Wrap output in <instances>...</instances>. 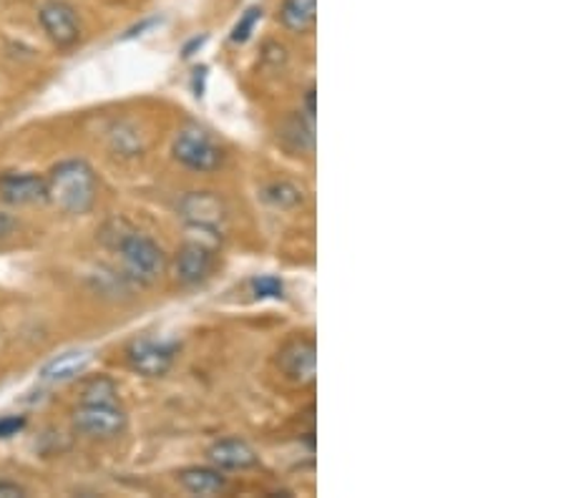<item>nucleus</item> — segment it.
Returning <instances> with one entry per match:
<instances>
[{
  "label": "nucleus",
  "instance_id": "nucleus-1",
  "mask_svg": "<svg viewBox=\"0 0 566 498\" xmlns=\"http://www.w3.org/2000/svg\"><path fill=\"white\" fill-rule=\"evenodd\" d=\"M108 226H112L114 234L104 230V242L122 259L126 277L139 285L157 283L164 269H167V255H164L159 244L146 237V234L132 230L126 222H112Z\"/></svg>",
  "mask_w": 566,
  "mask_h": 498
},
{
  "label": "nucleus",
  "instance_id": "nucleus-2",
  "mask_svg": "<svg viewBox=\"0 0 566 498\" xmlns=\"http://www.w3.org/2000/svg\"><path fill=\"white\" fill-rule=\"evenodd\" d=\"M98 181L94 169L81 159L61 161L45 177V202L66 214H86L96 204Z\"/></svg>",
  "mask_w": 566,
  "mask_h": 498
},
{
  "label": "nucleus",
  "instance_id": "nucleus-3",
  "mask_svg": "<svg viewBox=\"0 0 566 498\" xmlns=\"http://www.w3.org/2000/svg\"><path fill=\"white\" fill-rule=\"evenodd\" d=\"M126 423L129 418L118 403H81L73 411V428L86 438H116L126 431Z\"/></svg>",
  "mask_w": 566,
  "mask_h": 498
},
{
  "label": "nucleus",
  "instance_id": "nucleus-4",
  "mask_svg": "<svg viewBox=\"0 0 566 498\" xmlns=\"http://www.w3.org/2000/svg\"><path fill=\"white\" fill-rule=\"evenodd\" d=\"M175 159L191 171L207 174V171L222 167L224 151L212 136L205 134L202 129H185L179 131L175 139Z\"/></svg>",
  "mask_w": 566,
  "mask_h": 498
},
{
  "label": "nucleus",
  "instance_id": "nucleus-5",
  "mask_svg": "<svg viewBox=\"0 0 566 498\" xmlns=\"http://www.w3.org/2000/svg\"><path fill=\"white\" fill-rule=\"evenodd\" d=\"M126 360L132 370L144 378L167 375L177 360V346L157 338H139L126 348Z\"/></svg>",
  "mask_w": 566,
  "mask_h": 498
},
{
  "label": "nucleus",
  "instance_id": "nucleus-6",
  "mask_svg": "<svg viewBox=\"0 0 566 498\" xmlns=\"http://www.w3.org/2000/svg\"><path fill=\"white\" fill-rule=\"evenodd\" d=\"M277 368L282 375L297 385H313L317 373V348L315 340L300 338L287 342L277 356Z\"/></svg>",
  "mask_w": 566,
  "mask_h": 498
},
{
  "label": "nucleus",
  "instance_id": "nucleus-7",
  "mask_svg": "<svg viewBox=\"0 0 566 498\" xmlns=\"http://www.w3.org/2000/svg\"><path fill=\"white\" fill-rule=\"evenodd\" d=\"M181 220L207 232H219L227 222V206L214 192H189L179 202Z\"/></svg>",
  "mask_w": 566,
  "mask_h": 498
},
{
  "label": "nucleus",
  "instance_id": "nucleus-8",
  "mask_svg": "<svg viewBox=\"0 0 566 498\" xmlns=\"http://www.w3.org/2000/svg\"><path fill=\"white\" fill-rule=\"evenodd\" d=\"M39 21L45 35H49L59 49H69V45L78 41L81 25L76 11H73L69 3H63V0H49V3H43L39 11Z\"/></svg>",
  "mask_w": 566,
  "mask_h": 498
},
{
  "label": "nucleus",
  "instance_id": "nucleus-9",
  "mask_svg": "<svg viewBox=\"0 0 566 498\" xmlns=\"http://www.w3.org/2000/svg\"><path fill=\"white\" fill-rule=\"evenodd\" d=\"M0 199L13 206L45 202V177L33 174V171H3Z\"/></svg>",
  "mask_w": 566,
  "mask_h": 498
},
{
  "label": "nucleus",
  "instance_id": "nucleus-10",
  "mask_svg": "<svg viewBox=\"0 0 566 498\" xmlns=\"http://www.w3.org/2000/svg\"><path fill=\"white\" fill-rule=\"evenodd\" d=\"M212 265H214L212 250H207L205 244L199 242H187L185 247L179 250L177 262H175L177 279L181 285H199L202 279H207L209 272H212Z\"/></svg>",
  "mask_w": 566,
  "mask_h": 498
},
{
  "label": "nucleus",
  "instance_id": "nucleus-11",
  "mask_svg": "<svg viewBox=\"0 0 566 498\" xmlns=\"http://www.w3.org/2000/svg\"><path fill=\"white\" fill-rule=\"evenodd\" d=\"M209 460L219 470H244L258 464V453L240 438H222L209 448Z\"/></svg>",
  "mask_w": 566,
  "mask_h": 498
},
{
  "label": "nucleus",
  "instance_id": "nucleus-12",
  "mask_svg": "<svg viewBox=\"0 0 566 498\" xmlns=\"http://www.w3.org/2000/svg\"><path fill=\"white\" fill-rule=\"evenodd\" d=\"M91 358H94V356H91L88 350H69V352H63V356L53 358L49 365L41 370V380H43V383H51V385L66 383V380L84 373L86 365L91 362Z\"/></svg>",
  "mask_w": 566,
  "mask_h": 498
},
{
  "label": "nucleus",
  "instance_id": "nucleus-13",
  "mask_svg": "<svg viewBox=\"0 0 566 498\" xmlns=\"http://www.w3.org/2000/svg\"><path fill=\"white\" fill-rule=\"evenodd\" d=\"M179 484L191 496H219L227 491V476L219 468H185L179 474Z\"/></svg>",
  "mask_w": 566,
  "mask_h": 498
},
{
  "label": "nucleus",
  "instance_id": "nucleus-14",
  "mask_svg": "<svg viewBox=\"0 0 566 498\" xmlns=\"http://www.w3.org/2000/svg\"><path fill=\"white\" fill-rule=\"evenodd\" d=\"M317 0H282L280 21L292 33H307L315 25Z\"/></svg>",
  "mask_w": 566,
  "mask_h": 498
},
{
  "label": "nucleus",
  "instance_id": "nucleus-15",
  "mask_svg": "<svg viewBox=\"0 0 566 498\" xmlns=\"http://www.w3.org/2000/svg\"><path fill=\"white\" fill-rule=\"evenodd\" d=\"M81 403H118V388L112 378H91L81 391Z\"/></svg>",
  "mask_w": 566,
  "mask_h": 498
},
{
  "label": "nucleus",
  "instance_id": "nucleus-16",
  "mask_svg": "<svg viewBox=\"0 0 566 498\" xmlns=\"http://www.w3.org/2000/svg\"><path fill=\"white\" fill-rule=\"evenodd\" d=\"M264 199L280 206V210H292V206L303 204V192L295 184H290V181H275V184L264 189Z\"/></svg>",
  "mask_w": 566,
  "mask_h": 498
},
{
  "label": "nucleus",
  "instance_id": "nucleus-17",
  "mask_svg": "<svg viewBox=\"0 0 566 498\" xmlns=\"http://www.w3.org/2000/svg\"><path fill=\"white\" fill-rule=\"evenodd\" d=\"M250 287L258 300H282V297H285V285H282V279L275 275L254 277Z\"/></svg>",
  "mask_w": 566,
  "mask_h": 498
},
{
  "label": "nucleus",
  "instance_id": "nucleus-18",
  "mask_svg": "<svg viewBox=\"0 0 566 498\" xmlns=\"http://www.w3.org/2000/svg\"><path fill=\"white\" fill-rule=\"evenodd\" d=\"M260 21H262V8H258V6L250 8V11L240 18V23L234 25L232 41H234V43L250 41V35L254 33V25H258Z\"/></svg>",
  "mask_w": 566,
  "mask_h": 498
},
{
  "label": "nucleus",
  "instance_id": "nucleus-19",
  "mask_svg": "<svg viewBox=\"0 0 566 498\" xmlns=\"http://www.w3.org/2000/svg\"><path fill=\"white\" fill-rule=\"evenodd\" d=\"M25 428V415H6L0 418V441L13 438Z\"/></svg>",
  "mask_w": 566,
  "mask_h": 498
},
{
  "label": "nucleus",
  "instance_id": "nucleus-20",
  "mask_svg": "<svg viewBox=\"0 0 566 498\" xmlns=\"http://www.w3.org/2000/svg\"><path fill=\"white\" fill-rule=\"evenodd\" d=\"M25 496V488L13 481H0V498H21Z\"/></svg>",
  "mask_w": 566,
  "mask_h": 498
},
{
  "label": "nucleus",
  "instance_id": "nucleus-21",
  "mask_svg": "<svg viewBox=\"0 0 566 498\" xmlns=\"http://www.w3.org/2000/svg\"><path fill=\"white\" fill-rule=\"evenodd\" d=\"M315 98H317V91H315V86H310L307 94H305V108H307V121L310 124H315V114H317Z\"/></svg>",
  "mask_w": 566,
  "mask_h": 498
},
{
  "label": "nucleus",
  "instance_id": "nucleus-22",
  "mask_svg": "<svg viewBox=\"0 0 566 498\" xmlns=\"http://www.w3.org/2000/svg\"><path fill=\"white\" fill-rule=\"evenodd\" d=\"M13 224H15V222L11 220V216H8L6 212H0V237H6V234L13 230Z\"/></svg>",
  "mask_w": 566,
  "mask_h": 498
}]
</instances>
